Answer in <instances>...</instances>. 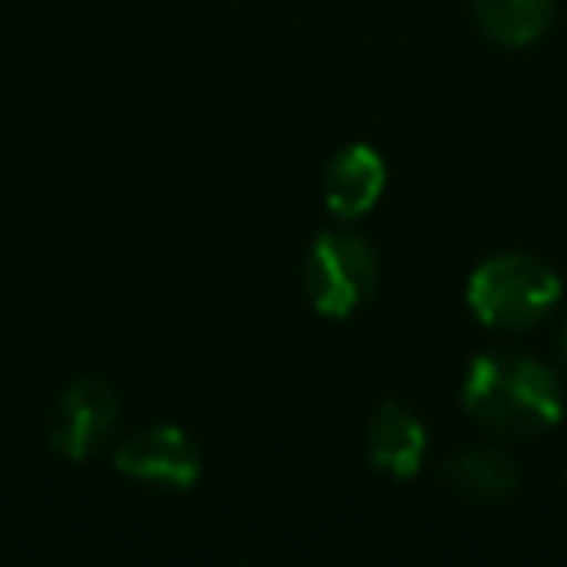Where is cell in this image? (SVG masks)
<instances>
[{"mask_svg":"<svg viewBox=\"0 0 567 567\" xmlns=\"http://www.w3.org/2000/svg\"><path fill=\"white\" fill-rule=\"evenodd\" d=\"M559 354H564V370H567V319H564V331H559Z\"/></svg>","mask_w":567,"mask_h":567,"instance_id":"30bf717a","label":"cell"},{"mask_svg":"<svg viewBox=\"0 0 567 567\" xmlns=\"http://www.w3.org/2000/svg\"><path fill=\"white\" fill-rule=\"evenodd\" d=\"M113 463L125 478L159 489H190L203 474V455H198L195 440L172 424H152L125 435L117 443Z\"/></svg>","mask_w":567,"mask_h":567,"instance_id":"5b68a950","label":"cell"},{"mask_svg":"<svg viewBox=\"0 0 567 567\" xmlns=\"http://www.w3.org/2000/svg\"><path fill=\"white\" fill-rule=\"evenodd\" d=\"M466 300L486 327L528 331L559 303V276L528 252H502L474 268Z\"/></svg>","mask_w":567,"mask_h":567,"instance_id":"7a4b0ae2","label":"cell"},{"mask_svg":"<svg viewBox=\"0 0 567 567\" xmlns=\"http://www.w3.org/2000/svg\"><path fill=\"white\" fill-rule=\"evenodd\" d=\"M385 190V159L370 144H350L331 159L323 175V198L334 218H362Z\"/></svg>","mask_w":567,"mask_h":567,"instance_id":"52a82bcc","label":"cell"},{"mask_svg":"<svg viewBox=\"0 0 567 567\" xmlns=\"http://www.w3.org/2000/svg\"><path fill=\"white\" fill-rule=\"evenodd\" d=\"M378 252L350 229H327L308 252L303 292L327 319H350L378 288Z\"/></svg>","mask_w":567,"mask_h":567,"instance_id":"3957f363","label":"cell"},{"mask_svg":"<svg viewBox=\"0 0 567 567\" xmlns=\"http://www.w3.org/2000/svg\"><path fill=\"white\" fill-rule=\"evenodd\" d=\"M463 409L486 432L505 440H533L564 420V389L556 373L536 358L489 350L466 370Z\"/></svg>","mask_w":567,"mask_h":567,"instance_id":"6da1fadb","label":"cell"},{"mask_svg":"<svg viewBox=\"0 0 567 567\" xmlns=\"http://www.w3.org/2000/svg\"><path fill=\"white\" fill-rule=\"evenodd\" d=\"M365 451H370V463L378 471H385L389 478H416L420 466L427 455V427L409 404L385 401L370 420V432H365Z\"/></svg>","mask_w":567,"mask_h":567,"instance_id":"8992f818","label":"cell"},{"mask_svg":"<svg viewBox=\"0 0 567 567\" xmlns=\"http://www.w3.org/2000/svg\"><path fill=\"white\" fill-rule=\"evenodd\" d=\"M440 482L463 505H502L517 489V466L494 447H471L443 463Z\"/></svg>","mask_w":567,"mask_h":567,"instance_id":"ba28073f","label":"cell"},{"mask_svg":"<svg viewBox=\"0 0 567 567\" xmlns=\"http://www.w3.org/2000/svg\"><path fill=\"white\" fill-rule=\"evenodd\" d=\"M478 24L486 28L489 40L505 48H525L540 40L551 20V0H474Z\"/></svg>","mask_w":567,"mask_h":567,"instance_id":"9c48e42d","label":"cell"},{"mask_svg":"<svg viewBox=\"0 0 567 567\" xmlns=\"http://www.w3.org/2000/svg\"><path fill=\"white\" fill-rule=\"evenodd\" d=\"M117 427V396L102 378H79L59 393L51 409L48 443L59 458L86 463L110 443Z\"/></svg>","mask_w":567,"mask_h":567,"instance_id":"277c9868","label":"cell"}]
</instances>
